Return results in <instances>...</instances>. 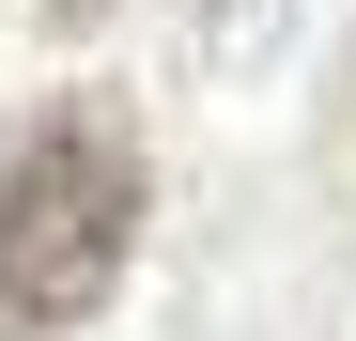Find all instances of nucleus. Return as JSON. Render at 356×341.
Segmentation results:
<instances>
[{
	"mask_svg": "<svg viewBox=\"0 0 356 341\" xmlns=\"http://www.w3.org/2000/svg\"><path fill=\"white\" fill-rule=\"evenodd\" d=\"M140 233V140L108 109H47L0 170V310L16 326H78Z\"/></svg>",
	"mask_w": 356,
	"mask_h": 341,
	"instance_id": "1",
	"label": "nucleus"
},
{
	"mask_svg": "<svg viewBox=\"0 0 356 341\" xmlns=\"http://www.w3.org/2000/svg\"><path fill=\"white\" fill-rule=\"evenodd\" d=\"M47 16H93V0H47Z\"/></svg>",
	"mask_w": 356,
	"mask_h": 341,
	"instance_id": "2",
	"label": "nucleus"
}]
</instances>
